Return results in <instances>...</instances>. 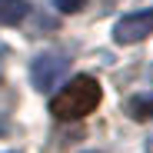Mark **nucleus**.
I'll return each instance as SVG.
<instances>
[{
	"label": "nucleus",
	"instance_id": "f257e3e1",
	"mask_svg": "<svg viewBox=\"0 0 153 153\" xmlns=\"http://www.w3.org/2000/svg\"><path fill=\"white\" fill-rule=\"evenodd\" d=\"M100 97H103L100 83L93 80V76L80 73V76H73V80L50 100V113H53L57 120H83V117H90L100 107Z\"/></svg>",
	"mask_w": 153,
	"mask_h": 153
},
{
	"label": "nucleus",
	"instance_id": "f03ea898",
	"mask_svg": "<svg viewBox=\"0 0 153 153\" xmlns=\"http://www.w3.org/2000/svg\"><path fill=\"white\" fill-rule=\"evenodd\" d=\"M153 33V7L150 10H137V13H126L113 23V40L117 43H140Z\"/></svg>",
	"mask_w": 153,
	"mask_h": 153
},
{
	"label": "nucleus",
	"instance_id": "7ed1b4c3",
	"mask_svg": "<svg viewBox=\"0 0 153 153\" xmlns=\"http://www.w3.org/2000/svg\"><path fill=\"white\" fill-rule=\"evenodd\" d=\"M67 67H70V60H67L63 53H40V57L33 60V67H30L33 87H37V90H50V87L67 73Z\"/></svg>",
	"mask_w": 153,
	"mask_h": 153
},
{
	"label": "nucleus",
	"instance_id": "20e7f679",
	"mask_svg": "<svg viewBox=\"0 0 153 153\" xmlns=\"http://www.w3.org/2000/svg\"><path fill=\"white\" fill-rule=\"evenodd\" d=\"M27 13H30L27 0H0V27H17Z\"/></svg>",
	"mask_w": 153,
	"mask_h": 153
},
{
	"label": "nucleus",
	"instance_id": "39448f33",
	"mask_svg": "<svg viewBox=\"0 0 153 153\" xmlns=\"http://www.w3.org/2000/svg\"><path fill=\"white\" fill-rule=\"evenodd\" d=\"M133 120H153V97H133L130 103H126Z\"/></svg>",
	"mask_w": 153,
	"mask_h": 153
},
{
	"label": "nucleus",
	"instance_id": "423d86ee",
	"mask_svg": "<svg viewBox=\"0 0 153 153\" xmlns=\"http://www.w3.org/2000/svg\"><path fill=\"white\" fill-rule=\"evenodd\" d=\"M83 4H87V0H53V7L60 13H73V10H80Z\"/></svg>",
	"mask_w": 153,
	"mask_h": 153
},
{
	"label": "nucleus",
	"instance_id": "0eeeda50",
	"mask_svg": "<svg viewBox=\"0 0 153 153\" xmlns=\"http://www.w3.org/2000/svg\"><path fill=\"white\" fill-rule=\"evenodd\" d=\"M87 153H97V150H87Z\"/></svg>",
	"mask_w": 153,
	"mask_h": 153
}]
</instances>
